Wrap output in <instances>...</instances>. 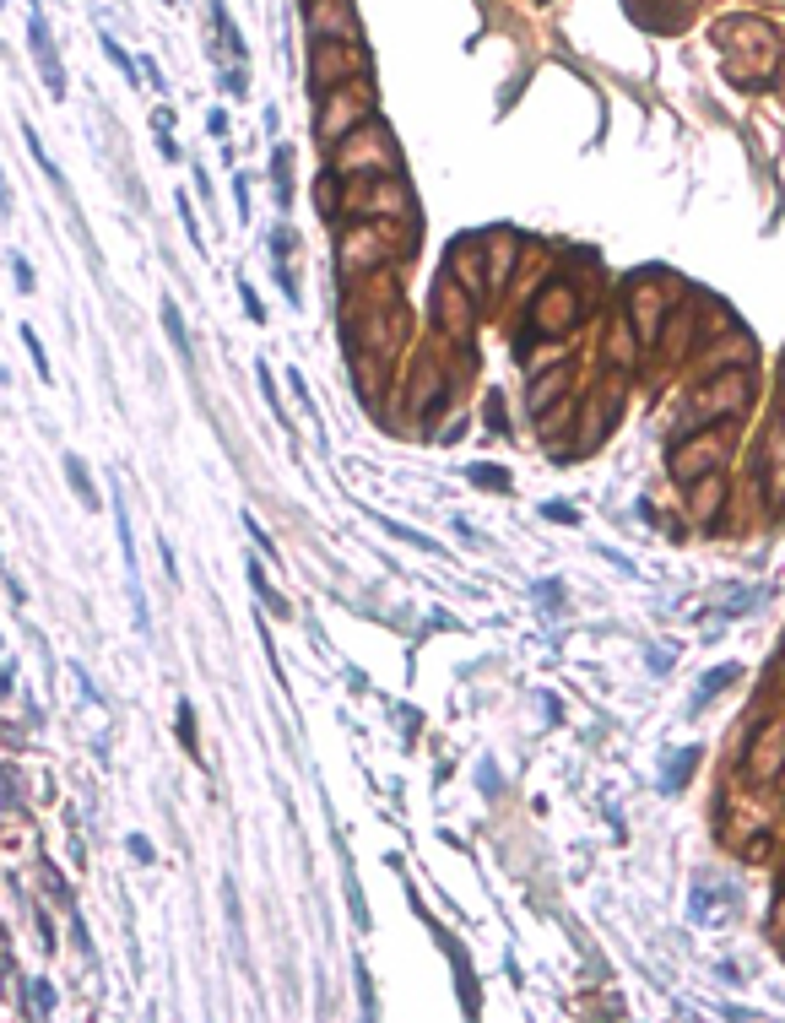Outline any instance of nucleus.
I'll return each instance as SVG.
<instances>
[{
    "label": "nucleus",
    "instance_id": "nucleus-10",
    "mask_svg": "<svg viewBox=\"0 0 785 1023\" xmlns=\"http://www.w3.org/2000/svg\"><path fill=\"white\" fill-rule=\"evenodd\" d=\"M179 742H184V753H195V709L190 704H179Z\"/></svg>",
    "mask_w": 785,
    "mask_h": 1023
},
{
    "label": "nucleus",
    "instance_id": "nucleus-5",
    "mask_svg": "<svg viewBox=\"0 0 785 1023\" xmlns=\"http://www.w3.org/2000/svg\"><path fill=\"white\" fill-rule=\"evenodd\" d=\"M163 331H168V342H173V347H179V358H184V363H190V358H195V352H190V331H184V320H179V304H173V298H168V304H163Z\"/></svg>",
    "mask_w": 785,
    "mask_h": 1023
},
{
    "label": "nucleus",
    "instance_id": "nucleus-6",
    "mask_svg": "<svg viewBox=\"0 0 785 1023\" xmlns=\"http://www.w3.org/2000/svg\"><path fill=\"white\" fill-rule=\"evenodd\" d=\"M271 168H276V201L287 206V201H293V174H287V168H293V152H287V146H276Z\"/></svg>",
    "mask_w": 785,
    "mask_h": 1023
},
{
    "label": "nucleus",
    "instance_id": "nucleus-3",
    "mask_svg": "<svg viewBox=\"0 0 785 1023\" xmlns=\"http://www.w3.org/2000/svg\"><path fill=\"white\" fill-rule=\"evenodd\" d=\"M780 758H785V731H780V726H764V731H759V742L743 753V764H748L753 774H775V769H780Z\"/></svg>",
    "mask_w": 785,
    "mask_h": 1023
},
{
    "label": "nucleus",
    "instance_id": "nucleus-18",
    "mask_svg": "<svg viewBox=\"0 0 785 1023\" xmlns=\"http://www.w3.org/2000/svg\"><path fill=\"white\" fill-rule=\"evenodd\" d=\"M547 520H564V525H575V510H569V504H547Z\"/></svg>",
    "mask_w": 785,
    "mask_h": 1023
},
{
    "label": "nucleus",
    "instance_id": "nucleus-1",
    "mask_svg": "<svg viewBox=\"0 0 785 1023\" xmlns=\"http://www.w3.org/2000/svg\"><path fill=\"white\" fill-rule=\"evenodd\" d=\"M27 38H33V54H38V70H43V87H49V98H65V70H60L54 38H49V22H43L38 11L27 16Z\"/></svg>",
    "mask_w": 785,
    "mask_h": 1023
},
{
    "label": "nucleus",
    "instance_id": "nucleus-11",
    "mask_svg": "<svg viewBox=\"0 0 785 1023\" xmlns=\"http://www.w3.org/2000/svg\"><path fill=\"white\" fill-rule=\"evenodd\" d=\"M103 54H108V60H114V65H119V70H125V76L136 81V60H130V54H125V49H119L114 38H103Z\"/></svg>",
    "mask_w": 785,
    "mask_h": 1023
},
{
    "label": "nucleus",
    "instance_id": "nucleus-14",
    "mask_svg": "<svg viewBox=\"0 0 785 1023\" xmlns=\"http://www.w3.org/2000/svg\"><path fill=\"white\" fill-rule=\"evenodd\" d=\"M238 293H244V309H249V320H266V309H260V298H255V287L238 277Z\"/></svg>",
    "mask_w": 785,
    "mask_h": 1023
},
{
    "label": "nucleus",
    "instance_id": "nucleus-4",
    "mask_svg": "<svg viewBox=\"0 0 785 1023\" xmlns=\"http://www.w3.org/2000/svg\"><path fill=\"white\" fill-rule=\"evenodd\" d=\"M634 314H640V336H645V342H656V331H661V304H656V293H650V287H640V293H634Z\"/></svg>",
    "mask_w": 785,
    "mask_h": 1023
},
{
    "label": "nucleus",
    "instance_id": "nucleus-20",
    "mask_svg": "<svg viewBox=\"0 0 785 1023\" xmlns=\"http://www.w3.org/2000/svg\"><path fill=\"white\" fill-rule=\"evenodd\" d=\"M780 418H785V396H780Z\"/></svg>",
    "mask_w": 785,
    "mask_h": 1023
},
{
    "label": "nucleus",
    "instance_id": "nucleus-8",
    "mask_svg": "<svg viewBox=\"0 0 785 1023\" xmlns=\"http://www.w3.org/2000/svg\"><path fill=\"white\" fill-rule=\"evenodd\" d=\"M65 477H70V488H76V493L92 504V483H87V466H81L76 455H65Z\"/></svg>",
    "mask_w": 785,
    "mask_h": 1023
},
{
    "label": "nucleus",
    "instance_id": "nucleus-2",
    "mask_svg": "<svg viewBox=\"0 0 785 1023\" xmlns=\"http://www.w3.org/2000/svg\"><path fill=\"white\" fill-rule=\"evenodd\" d=\"M575 293L569 287H553V293H542V304L531 309V331H569L575 325Z\"/></svg>",
    "mask_w": 785,
    "mask_h": 1023
},
{
    "label": "nucleus",
    "instance_id": "nucleus-13",
    "mask_svg": "<svg viewBox=\"0 0 785 1023\" xmlns=\"http://www.w3.org/2000/svg\"><path fill=\"white\" fill-rule=\"evenodd\" d=\"M472 483H482V488H504V472H499V466H472Z\"/></svg>",
    "mask_w": 785,
    "mask_h": 1023
},
{
    "label": "nucleus",
    "instance_id": "nucleus-7",
    "mask_svg": "<svg viewBox=\"0 0 785 1023\" xmlns=\"http://www.w3.org/2000/svg\"><path fill=\"white\" fill-rule=\"evenodd\" d=\"M726 682H737V666H721V671H710L705 682H699V693H694V704H705V699H715Z\"/></svg>",
    "mask_w": 785,
    "mask_h": 1023
},
{
    "label": "nucleus",
    "instance_id": "nucleus-12",
    "mask_svg": "<svg viewBox=\"0 0 785 1023\" xmlns=\"http://www.w3.org/2000/svg\"><path fill=\"white\" fill-rule=\"evenodd\" d=\"M688 769H694V753H683V758H672V769H667V791H678Z\"/></svg>",
    "mask_w": 785,
    "mask_h": 1023
},
{
    "label": "nucleus",
    "instance_id": "nucleus-17",
    "mask_svg": "<svg viewBox=\"0 0 785 1023\" xmlns=\"http://www.w3.org/2000/svg\"><path fill=\"white\" fill-rule=\"evenodd\" d=\"M11 260H16V266H11V271H16V287L27 293V287H33V271H27V260H22V255H11Z\"/></svg>",
    "mask_w": 785,
    "mask_h": 1023
},
{
    "label": "nucleus",
    "instance_id": "nucleus-15",
    "mask_svg": "<svg viewBox=\"0 0 785 1023\" xmlns=\"http://www.w3.org/2000/svg\"><path fill=\"white\" fill-rule=\"evenodd\" d=\"M206 130L222 141V136H228V114H222V108H211V114H206Z\"/></svg>",
    "mask_w": 785,
    "mask_h": 1023
},
{
    "label": "nucleus",
    "instance_id": "nucleus-19",
    "mask_svg": "<svg viewBox=\"0 0 785 1023\" xmlns=\"http://www.w3.org/2000/svg\"><path fill=\"white\" fill-rule=\"evenodd\" d=\"M11 211V190H5V174H0V217Z\"/></svg>",
    "mask_w": 785,
    "mask_h": 1023
},
{
    "label": "nucleus",
    "instance_id": "nucleus-9",
    "mask_svg": "<svg viewBox=\"0 0 785 1023\" xmlns=\"http://www.w3.org/2000/svg\"><path fill=\"white\" fill-rule=\"evenodd\" d=\"M22 342L33 347V369H38V374H43V385H49V358H43V342H38V331H33V325H22Z\"/></svg>",
    "mask_w": 785,
    "mask_h": 1023
},
{
    "label": "nucleus",
    "instance_id": "nucleus-16",
    "mask_svg": "<svg viewBox=\"0 0 785 1023\" xmlns=\"http://www.w3.org/2000/svg\"><path fill=\"white\" fill-rule=\"evenodd\" d=\"M130 856H136V861H152V840H146V834H130Z\"/></svg>",
    "mask_w": 785,
    "mask_h": 1023
}]
</instances>
